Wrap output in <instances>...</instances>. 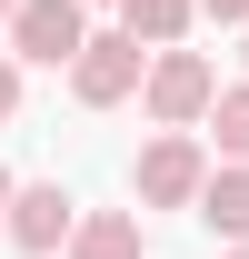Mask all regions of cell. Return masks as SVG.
I'll list each match as a JSON object with an SVG mask.
<instances>
[{
	"instance_id": "obj_1",
	"label": "cell",
	"mask_w": 249,
	"mask_h": 259,
	"mask_svg": "<svg viewBox=\"0 0 249 259\" xmlns=\"http://www.w3.org/2000/svg\"><path fill=\"white\" fill-rule=\"evenodd\" d=\"M199 180H210V140H199V130H150L140 160H130V199H140V220H150V209H189Z\"/></svg>"
},
{
	"instance_id": "obj_2",
	"label": "cell",
	"mask_w": 249,
	"mask_h": 259,
	"mask_svg": "<svg viewBox=\"0 0 249 259\" xmlns=\"http://www.w3.org/2000/svg\"><path fill=\"white\" fill-rule=\"evenodd\" d=\"M210 100H219V70L210 50H150V70H140V110H150V130H199L210 120Z\"/></svg>"
},
{
	"instance_id": "obj_3",
	"label": "cell",
	"mask_w": 249,
	"mask_h": 259,
	"mask_svg": "<svg viewBox=\"0 0 249 259\" xmlns=\"http://www.w3.org/2000/svg\"><path fill=\"white\" fill-rule=\"evenodd\" d=\"M140 70H150V50L130 30H90L70 50V100L80 110H120V100H140Z\"/></svg>"
},
{
	"instance_id": "obj_4",
	"label": "cell",
	"mask_w": 249,
	"mask_h": 259,
	"mask_svg": "<svg viewBox=\"0 0 249 259\" xmlns=\"http://www.w3.org/2000/svg\"><path fill=\"white\" fill-rule=\"evenodd\" d=\"M0 30H10V60L20 70H70V50L90 40V10L80 0H20Z\"/></svg>"
},
{
	"instance_id": "obj_5",
	"label": "cell",
	"mask_w": 249,
	"mask_h": 259,
	"mask_svg": "<svg viewBox=\"0 0 249 259\" xmlns=\"http://www.w3.org/2000/svg\"><path fill=\"white\" fill-rule=\"evenodd\" d=\"M70 220H80V199L60 190V180H10V209H0V239L20 259H60Z\"/></svg>"
},
{
	"instance_id": "obj_6",
	"label": "cell",
	"mask_w": 249,
	"mask_h": 259,
	"mask_svg": "<svg viewBox=\"0 0 249 259\" xmlns=\"http://www.w3.org/2000/svg\"><path fill=\"white\" fill-rule=\"evenodd\" d=\"M199 229L210 239H249V160H210V180H199Z\"/></svg>"
},
{
	"instance_id": "obj_7",
	"label": "cell",
	"mask_w": 249,
	"mask_h": 259,
	"mask_svg": "<svg viewBox=\"0 0 249 259\" xmlns=\"http://www.w3.org/2000/svg\"><path fill=\"white\" fill-rule=\"evenodd\" d=\"M60 259H150L140 249V209H80L60 239Z\"/></svg>"
},
{
	"instance_id": "obj_8",
	"label": "cell",
	"mask_w": 249,
	"mask_h": 259,
	"mask_svg": "<svg viewBox=\"0 0 249 259\" xmlns=\"http://www.w3.org/2000/svg\"><path fill=\"white\" fill-rule=\"evenodd\" d=\"M120 10V30L140 40V50H170V40H189V20H199V0H110Z\"/></svg>"
},
{
	"instance_id": "obj_9",
	"label": "cell",
	"mask_w": 249,
	"mask_h": 259,
	"mask_svg": "<svg viewBox=\"0 0 249 259\" xmlns=\"http://www.w3.org/2000/svg\"><path fill=\"white\" fill-rule=\"evenodd\" d=\"M219 140V160H249V80H229V90L210 100V120H199Z\"/></svg>"
},
{
	"instance_id": "obj_10",
	"label": "cell",
	"mask_w": 249,
	"mask_h": 259,
	"mask_svg": "<svg viewBox=\"0 0 249 259\" xmlns=\"http://www.w3.org/2000/svg\"><path fill=\"white\" fill-rule=\"evenodd\" d=\"M20 90H30V80H20V60H10V50H0V120H20Z\"/></svg>"
},
{
	"instance_id": "obj_11",
	"label": "cell",
	"mask_w": 249,
	"mask_h": 259,
	"mask_svg": "<svg viewBox=\"0 0 249 259\" xmlns=\"http://www.w3.org/2000/svg\"><path fill=\"white\" fill-rule=\"evenodd\" d=\"M199 20H219V30H239V20H249V0H199Z\"/></svg>"
},
{
	"instance_id": "obj_12",
	"label": "cell",
	"mask_w": 249,
	"mask_h": 259,
	"mask_svg": "<svg viewBox=\"0 0 249 259\" xmlns=\"http://www.w3.org/2000/svg\"><path fill=\"white\" fill-rule=\"evenodd\" d=\"M219 259H249V239H219Z\"/></svg>"
},
{
	"instance_id": "obj_13",
	"label": "cell",
	"mask_w": 249,
	"mask_h": 259,
	"mask_svg": "<svg viewBox=\"0 0 249 259\" xmlns=\"http://www.w3.org/2000/svg\"><path fill=\"white\" fill-rule=\"evenodd\" d=\"M0 209H10V169H0Z\"/></svg>"
},
{
	"instance_id": "obj_14",
	"label": "cell",
	"mask_w": 249,
	"mask_h": 259,
	"mask_svg": "<svg viewBox=\"0 0 249 259\" xmlns=\"http://www.w3.org/2000/svg\"><path fill=\"white\" fill-rule=\"evenodd\" d=\"M239 60H249V20H239Z\"/></svg>"
},
{
	"instance_id": "obj_15",
	"label": "cell",
	"mask_w": 249,
	"mask_h": 259,
	"mask_svg": "<svg viewBox=\"0 0 249 259\" xmlns=\"http://www.w3.org/2000/svg\"><path fill=\"white\" fill-rule=\"evenodd\" d=\"M10 10H20V0H0V20H10Z\"/></svg>"
},
{
	"instance_id": "obj_16",
	"label": "cell",
	"mask_w": 249,
	"mask_h": 259,
	"mask_svg": "<svg viewBox=\"0 0 249 259\" xmlns=\"http://www.w3.org/2000/svg\"><path fill=\"white\" fill-rule=\"evenodd\" d=\"M80 10H100V0H80Z\"/></svg>"
}]
</instances>
